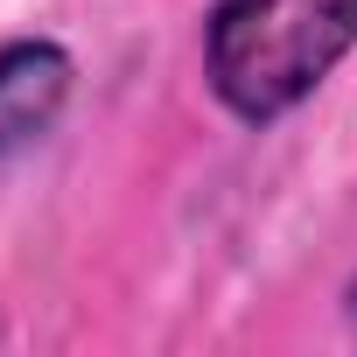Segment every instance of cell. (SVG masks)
Masks as SVG:
<instances>
[{"mask_svg": "<svg viewBox=\"0 0 357 357\" xmlns=\"http://www.w3.org/2000/svg\"><path fill=\"white\" fill-rule=\"evenodd\" d=\"M357 50V0H211L204 70L225 112L266 126Z\"/></svg>", "mask_w": 357, "mask_h": 357, "instance_id": "6da1fadb", "label": "cell"}, {"mask_svg": "<svg viewBox=\"0 0 357 357\" xmlns=\"http://www.w3.org/2000/svg\"><path fill=\"white\" fill-rule=\"evenodd\" d=\"M70 77H77L70 50L50 43V36H22V43L0 50V161L36 147L56 126V112L70 98Z\"/></svg>", "mask_w": 357, "mask_h": 357, "instance_id": "7a4b0ae2", "label": "cell"}]
</instances>
